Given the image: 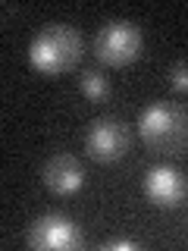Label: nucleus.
I'll list each match as a JSON object with an SVG mask.
<instances>
[{"instance_id":"f257e3e1","label":"nucleus","mask_w":188,"mask_h":251,"mask_svg":"<svg viewBox=\"0 0 188 251\" xmlns=\"http://www.w3.org/2000/svg\"><path fill=\"white\" fill-rule=\"evenodd\" d=\"M85 41L69 22H47L28 44V63L41 75H63L82 60Z\"/></svg>"},{"instance_id":"f03ea898","label":"nucleus","mask_w":188,"mask_h":251,"mask_svg":"<svg viewBox=\"0 0 188 251\" xmlns=\"http://www.w3.org/2000/svg\"><path fill=\"white\" fill-rule=\"evenodd\" d=\"M138 135L154 154H179L188 145V107L157 100L138 116Z\"/></svg>"},{"instance_id":"7ed1b4c3","label":"nucleus","mask_w":188,"mask_h":251,"mask_svg":"<svg viewBox=\"0 0 188 251\" xmlns=\"http://www.w3.org/2000/svg\"><path fill=\"white\" fill-rule=\"evenodd\" d=\"M144 50V35L132 19H110L94 35V57L107 66H129Z\"/></svg>"},{"instance_id":"20e7f679","label":"nucleus","mask_w":188,"mask_h":251,"mask_svg":"<svg viewBox=\"0 0 188 251\" xmlns=\"http://www.w3.org/2000/svg\"><path fill=\"white\" fill-rule=\"evenodd\" d=\"M25 242L28 248H38V251H75L82 248V229L69 214L47 210V214L35 217L28 223Z\"/></svg>"},{"instance_id":"39448f33","label":"nucleus","mask_w":188,"mask_h":251,"mask_svg":"<svg viewBox=\"0 0 188 251\" xmlns=\"http://www.w3.org/2000/svg\"><path fill=\"white\" fill-rule=\"evenodd\" d=\"M132 148V129L119 116H97L85 132V151L97 163H116Z\"/></svg>"},{"instance_id":"423d86ee","label":"nucleus","mask_w":188,"mask_h":251,"mask_svg":"<svg viewBox=\"0 0 188 251\" xmlns=\"http://www.w3.org/2000/svg\"><path fill=\"white\" fill-rule=\"evenodd\" d=\"M141 188H144V198L151 201L154 207H166V210L179 207L188 195L182 173L176 167H169V163H154V167L144 173Z\"/></svg>"},{"instance_id":"0eeeda50","label":"nucleus","mask_w":188,"mask_h":251,"mask_svg":"<svg viewBox=\"0 0 188 251\" xmlns=\"http://www.w3.org/2000/svg\"><path fill=\"white\" fill-rule=\"evenodd\" d=\"M44 185L50 188L53 195H60V198L78 195L82 185H85L82 163H78L72 154H53L50 160L44 163Z\"/></svg>"},{"instance_id":"6e6552de","label":"nucleus","mask_w":188,"mask_h":251,"mask_svg":"<svg viewBox=\"0 0 188 251\" xmlns=\"http://www.w3.org/2000/svg\"><path fill=\"white\" fill-rule=\"evenodd\" d=\"M78 88H82V94L88 100H104L110 94V82H107V75L100 73V69H88V73H82Z\"/></svg>"},{"instance_id":"1a4fd4ad","label":"nucleus","mask_w":188,"mask_h":251,"mask_svg":"<svg viewBox=\"0 0 188 251\" xmlns=\"http://www.w3.org/2000/svg\"><path fill=\"white\" fill-rule=\"evenodd\" d=\"M169 88L176 94H188V60H176L169 66Z\"/></svg>"},{"instance_id":"9d476101","label":"nucleus","mask_w":188,"mask_h":251,"mask_svg":"<svg viewBox=\"0 0 188 251\" xmlns=\"http://www.w3.org/2000/svg\"><path fill=\"white\" fill-rule=\"evenodd\" d=\"M104 248L107 251H138V242H132V239H110V242H104Z\"/></svg>"}]
</instances>
